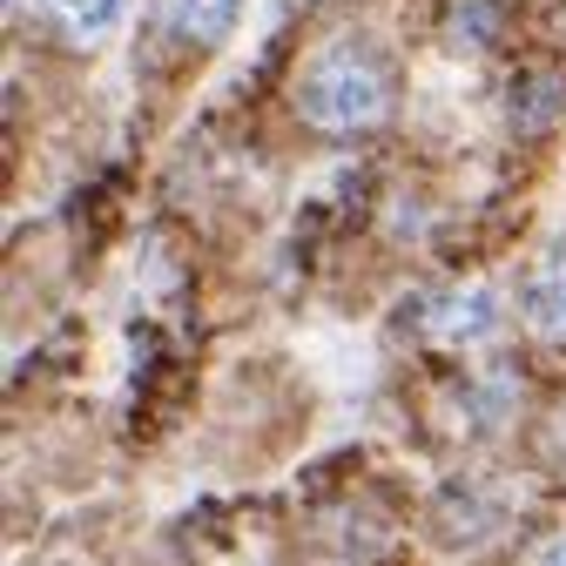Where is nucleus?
Wrapping results in <instances>:
<instances>
[{
    "label": "nucleus",
    "mask_w": 566,
    "mask_h": 566,
    "mask_svg": "<svg viewBox=\"0 0 566 566\" xmlns=\"http://www.w3.org/2000/svg\"><path fill=\"white\" fill-rule=\"evenodd\" d=\"M526 566H566V533H553V539H546V546H539Z\"/></svg>",
    "instance_id": "10"
},
{
    "label": "nucleus",
    "mask_w": 566,
    "mask_h": 566,
    "mask_svg": "<svg viewBox=\"0 0 566 566\" xmlns=\"http://www.w3.org/2000/svg\"><path fill=\"white\" fill-rule=\"evenodd\" d=\"M500 34V8L492 0H459L452 8V48H492Z\"/></svg>",
    "instance_id": "8"
},
{
    "label": "nucleus",
    "mask_w": 566,
    "mask_h": 566,
    "mask_svg": "<svg viewBox=\"0 0 566 566\" xmlns=\"http://www.w3.org/2000/svg\"><path fill=\"white\" fill-rule=\"evenodd\" d=\"M492 526H500V506H492L479 485H452L446 500H439V533H446L452 546H459V539L472 546V539H485Z\"/></svg>",
    "instance_id": "5"
},
{
    "label": "nucleus",
    "mask_w": 566,
    "mask_h": 566,
    "mask_svg": "<svg viewBox=\"0 0 566 566\" xmlns=\"http://www.w3.org/2000/svg\"><path fill=\"white\" fill-rule=\"evenodd\" d=\"M492 331H500V297H492L485 283H472V291H452V297L432 311V337L452 344V350H472V344H485Z\"/></svg>",
    "instance_id": "3"
},
{
    "label": "nucleus",
    "mask_w": 566,
    "mask_h": 566,
    "mask_svg": "<svg viewBox=\"0 0 566 566\" xmlns=\"http://www.w3.org/2000/svg\"><path fill=\"white\" fill-rule=\"evenodd\" d=\"M398 102V75L391 61L365 41V34H344V41H324L304 75H297V115L311 128H331V135H358V128H378Z\"/></svg>",
    "instance_id": "1"
},
{
    "label": "nucleus",
    "mask_w": 566,
    "mask_h": 566,
    "mask_svg": "<svg viewBox=\"0 0 566 566\" xmlns=\"http://www.w3.org/2000/svg\"><path fill=\"white\" fill-rule=\"evenodd\" d=\"M559 108H566V88H559V75H520V82H513V102H506V115H513V128H520V135H539V128H553V122H559Z\"/></svg>",
    "instance_id": "6"
},
{
    "label": "nucleus",
    "mask_w": 566,
    "mask_h": 566,
    "mask_svg": "<svg viewBox=\"0 0 566 566\" xmlns=\"http://www.w3.org/2000/svg\"><path fill=\"white\" fill-rule=\"evenodd\" d=\"M237 8H243V0H169V28L189 48H217V41H230Z\"/></svg>",
    "instance_id": "4"
},
{
    "label": "nucleus",
    "mask_w": 566,
    "mask_h": 566,
    "mask_svg": "<svg viewBox=\"0 0 566 566\" xmlns=\"http://www.w3.org/2000/svg\"><path fill=\"white\" fill-rule=\"evenodd\" d=\"M48 14L61 21V34H75V41H102V34L122 21V0H48Z\"/></svg>",
    "instance_id": "7"
},
{
    "label": "nucleus",
    "mask_w": 566,
    "mask_h": 566,
    "mask_svg": "<svg viewBox=\"0 0 566 566\" xmlns=\"http://www.w3.org/2000/svg\"><path fill=\"white\" fill-rule=\"evenodd\" d=\"M520 317L539 344H566V243L533 263L526 291H520Z\"/></svg>",
    "instance_id": "2"
},
{
    "label": "nucleus",
    "mask_w": 566,
    "mask_h": 566,
    "mask_svg": "<svg viewBox=\"0 0 566 566\" xmlns=\"http://www.w3.org/2000/svg\"><path fill=\"white\" fill-rule=\"evenodd\" d=\"M465 405H472V424H479V432H492V424L506 418V405H513V378H506V371H492L485 385H472Z\"/></svg>",
    "instance_id": "9"
}]
</instances>
